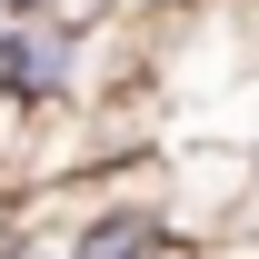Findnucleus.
Instances as JSON below:
<instances>
[{
	"label": "nucleus",
	"mask_w": 259,
	"mask_h": 259,
	"mask_svg": "<svg viewBox=\"0 0 259 259\" xmlns=\"http://www.w3.org/2000/svg\"><path fill=\"white\" fill-rule=\"evenodd\" d=\"M60 259H199V239H169L150 209H100L60 239Z\"/></svg>",
	"instance_id": "nucleus-2"
},
{
	"label": "nucleus",
	"mask_w": 259,
	"mask_h": 259,
	"mask_svg": "<svg viewBox=\"0 0 259 259\" xmlns=\"http://www.w3.org/2000/svg\"><path fill=\"white\" fill-rule=\"evenodd\" d=\"M0 10H10V20H30V10H50V0H0Z\"/></svg>",
	"instance_id": "nucleus-5"
},
{
	"label": "nucleus",
	"mask_w": 259,
	"mask_h": 259,
	"mask_svg": "<svg viewBox=\"0 0 259 259\" xmlns=\"http://www.w3.org/2000/svg\"><path fill=\"white\" fill-rule=\"evenodd\" d=\"M0 259H60V229H10V249Z\"/></svg>",
	"instance_id": "nucleus-3"
},
{
	"label": "nucleus",
	"mask_w": 259,
	"mask_h": 259,
	"mask_svg": "<svg viewBox=\"0 0 259 259\" xmlns=\"http://www.w3.org/2000/svg\"><path fill=\"white\" fill-rule=\"evenodd\" d=\"M10 229H20V199H10V190H0V249H10Z\"/></svg>",
	"instance_id": "nucleus-4"
},
{
	"label": "nucleus",
	"mask_w": 259,
	"mask_h": 259,
	"mask_svg": "<svg viewBox=\"0 0 259 259\" xmlns=\"http://www.w3.org/2000/svg\"><path fill=\"white\" fill-rule=\"evenodd\" d=\"M0 90L10 100H80V30H60L50 10L0 30Z\"/></svg>",
	"instance_id": "nucleus-1"
}]
</instances>
